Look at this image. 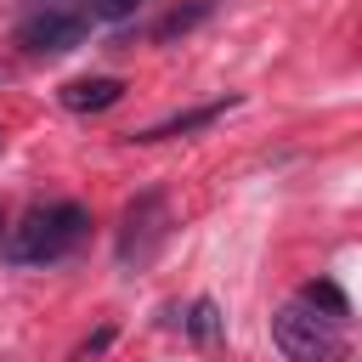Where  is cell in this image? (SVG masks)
I'll use <instances>...</instances> for the list:
<instances>
[{
	"label": "cell",
	"instance_id": "1",
	"mask_svg": "<svg viewBox=\"0 0 362 362\" xmlns=\"http://www.w3.org/2000/svg\"><path fill=\"white\" fill-rule=\"evenodd\" d=\"M85 226H90V215L79 209V204H51V209H28L11 232H6V260H17V266H40V260H62L79 238H85Z\"/></svg>",
	"mask_w": 362,
	"mask_h": 362
},
{
	"label": "cell",
	"instance_id": "2",
	"mask_svg": "<svg viewBox=\"0 0 362 362\" xmlns=\"http://www.w3.org/2000/svg\"><path fill=\"white\" fill-rule=\"evenodd\" d=\"M272 339L288 362H345L351 356V339L334 317L311 311L305 300H288L272 311Z\"/></svg>",
	"mask_w": 362,
	"mask_h": 362
},
{
	"label": "cell",
	"instance_id": "3",
	"mask_svg": "<svg viewBox=\"0 0 362 362\" xmlns=\"http://www.w3.org/2000/svg\"><path fill=\"white\" fill-rule=\"evenodd\" d=\"M85 28H90V0H40V11L17 23V45L28 57H62L85 40Z\"/></svg>",
	"mask_w": 362,
	"mask_h": 362
},
{
	"label": "cell",
	"instance_id": "4",
	"mask_svg": "<svg viewBox=\"0 0 362 362\" xmlns=\"http://www.w3.org/2000/svg\"><path fill=\"white\" fill-rule=\"evenodd\" d=\"M164 238H170V198L164 192H141L130 209H124V221H119V266L124 272H141L158 249H164Z\"/></svg>",
	"mask_w": 362,
	"mask_h": 362
},
{
	"label": "cell",
	"instance_id": "5",
	"mask_svg": "<svg viewBox=\"0 0 362 362\" xmlns=\"http://www.w3.org/2000/svg\"><path fill=\"white\" fill-rule=\"evenodd\" d=\"M119 96H124V79H113V74L62 85V107H68V113H102V107H113Z\"/></svg>",
	"mask_w": 362,
	"mask_h": 362
},
{
	"label": "cell",
	"instance_id": "6",
	"mask_svg": "<svg viewBox=\"0 0 362 362\" xmlns=\"http://www.w3.org/2000/svg\"><path fill=\"white\" fill-rule=\"evenodd\" d=\"M232 102H209V107H192V113H175V119H158V124H147V130H136L130 141H164V136H187V130H204V124H215L221 113H226Z\"/></svg>",
	"mask_w": 362,
	"mask_h": 362
},
{
	"label": "cell",
	"instance_id": "7",
	"mask_svg": "<svg viewBox=\"0 0 362 362\" xmlns=\"http://www.w3.org/2000/svg\"><path fill=\"white\" fill-rule=\"evenodd\" d=\"M300 300H305L311 311H322V317H334V322H339V317L351 311V305H345V294H339V288H334L328 277H317V283H305V288H300Z\"/></svg>",
	"mask_w": 362,
	"mask_h": 362
},
{
	"label": "cell",
	"instance_id": "8",
	"mask_svg": "<svg viewBox=\"0 0 362 362\" xmlns=\"http://www.w3.org/2000/svg\"><path fill=\"white\" fill-rule=\"evenodd\" d=\"M181 322H187V334H192L198 345H215V339H221V305H215V300H198Z\"/></svg>",
	"mask_w": 362,
	"mask_h": 362
},
{
	"label": "cell",
	"instance_id": "9",
	"mask_svg": "<svg viewBox=\"0 0 362 362\" xmlns=\"http://www.w3.org/2000/svg\"><path fill=\"white\" fill-rule=\"evenodd\" d=\"M215 11V0H192V6H181V11H170L164 23H158V40H175V34H187L192 23H204Z\"/></svg>",
	"mask_w": 362,
	"mask_h": 362
},
{
	"label": "cell",
	"instance_id": "10",
	"mask_svg": "<svg viewBox=\"0 0 362 362\" xmlns=\"http://www.w3.org/2000/svg\"><path fill=\"white\" fill-rule=\"evenodd\" d=\"M136 6H141V0H90V17H102V23H124Z\"/></svg>",
	"mask_w": 362,
	"mask_h": 362
},
{
	"label": "cell",
	"instance_id": "11",
	"mask_svg": "<svg viewBox=\"0 0 362 362\" xmlns=\"http://www.w3.org/2000/svg\"><path fill=\"white\" fill-rule=\"evenodd\" d=\"M0 243H6V204H0Z\"/></svg>",
	"mask_w": 362,
	"mask_h": 362
}]
</instances>
